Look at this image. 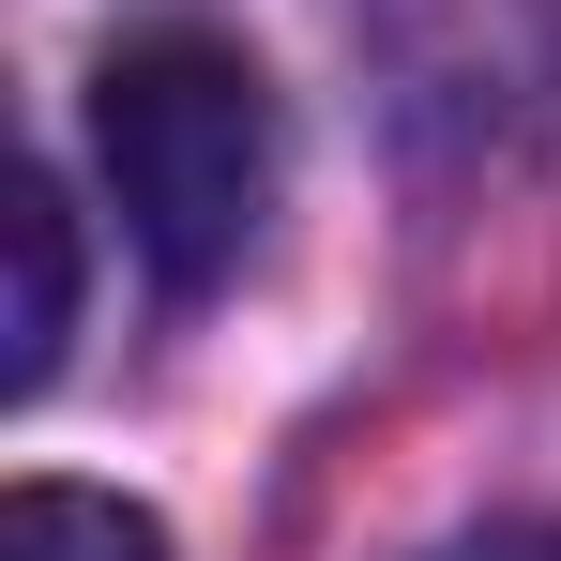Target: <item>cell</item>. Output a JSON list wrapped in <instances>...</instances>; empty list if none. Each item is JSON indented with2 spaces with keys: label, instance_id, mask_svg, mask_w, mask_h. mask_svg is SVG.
Returning <instances> with one entry per match:
<instances>
[{
  "label": "cell",
  "instance_id": "cell-1",
  "mask_svg": "<svg viewBox=\"0 0 561 561\" xmlns=\"http://www.w3.org/2000/svg\"><path fill=\"white\" fill-rule=\"evenodd\" d=\"M92 168L122 197V243L197 304V288L243 274L259 228H274V168H288L274 77L243 46H213V31H137L92 77Z\"/></svg>",
  "mask_w": 561,
  "mask_h": 561
},
{
  "label": "cell",
  "instance_id": "cell-5",
  "mask_svg": "<svg viewBox=\"0 0 561 561\" xmlns=\"http://www.w3.org/2000/svg\"><path fill=\"white\" fill-rule=\"evenodd\" d=\"M531 15H561V0H531Z\"/></svg>",
  "mask_w": 561,
  "mask_h": 561
},
{
  "label": "cell",
  "instance_id": "cell-3",
  "mask_svg": "<svg viewBox=\"0 0 561 561\" xmlns=\"http://www.w3.org/2000/svg\"><path fill=\"white\" fill-rule=\"evenodd\" d=\"M0 561H168V531L106 485H15L0 501Z\"/></svg>",
  "mask_w": 561,
  "mask_h": 561
},
{
  "label": "cell",
  "instance_id": "cell-6",
  "mask_svg": "<svg viewBox=\"0 0 561 561\" xmlns=\"http://www.w3.org/2000/svg\"><path fill=\"white\" fill-rule=\"evenodd\" d=\"M547 46H561V15H547Z\"/></svg>",
  "mask_w": 561,
  "mask_h": 561
},
{
  "label": "cell",
  "instance_id": "cell-4",
  "mask_svg": "<svg viewBox=\"0 0 561 561\" xmlns=\"http://www.w3.org/2000/svg\"><path fill=\"white\" fill-rule=\"evenodd\" d=\"M440 561H561V516H516V531H470V547H440Z\"/></svg>",
  "mask_w": 561,
  "mask_h": 561
},
{
  "label": "cell",
  "instance_id": "cell-2",
  "mask_svg": "<svg viewBox=\"0 0 561 561\" xmlns=\"http://www.w3.org/2000/svg\"><path fill=\"white\" fill-rule=\"evenodd\" d=\"M0 243H15V319H0V394H46L61 379V334H77V228H61V183L31 168L15 213H0Z\"/></svg>",
  "mask_w": 561,
  "mask_h": 561
}]
</instances>
